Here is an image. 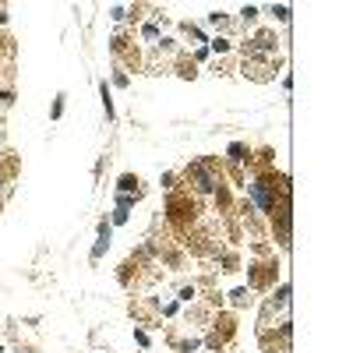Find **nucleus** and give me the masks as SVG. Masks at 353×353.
Returning <instances> with one entry per match:
<instances>
[{
    "mask_svg": "<svg viewBox=\"0 0 353 353\" xmlns=\"http://www.w3.org/2000/svg\"><path fill=\"white\" fill-rule=\"evenodd\" d=\"M110 50H113V57L124 64V71H141V53H138V46L124 36V32H117L113 36V43H110Z\"/></svg>",
    "mask_w": 353,
    "mask_h": 353,
    "instance_id": "nucleus-3",
    "label": "nucleus"
},
{
    "mask_svg": "<svg viewBox=\"0 0 353 353\" xmlns=\"http://www.w3.org/2000/svg\"><path fill=\"white\" fill-rule=\"evenodd\" d=\"M209 21H212V25H219V28H226V25H230V18H226L223 11H212V14H209Z\"/></svg>",
    "mask_w": 353,
    "mask_h": 353,
    "instance_id": "nucleus-12",
    "label": "nucleus"
},
{
    "mask_svg": "<svg viewBox=\"0 0 353 353\" xmlns=\"http://www.w3.org/2000/svg\"><path fill=\"white\" fill-rule=\"evenodd\" d=\"M230 301H233V307H251L254 297H251V290H248V286H237V290L230 293Z\"/></svg>",
    "mask_w": 353,
    "mask_h": 353,
    "instance_id": "nucleus-10",
    "label": "nucleus"
},
{
    "mask_svg": "<svg viewBox=\"0 0 353 353\" xmlns=\"http://www.w3.org/2000/svg\"><path fill=\"white\" fill-rule=\"evenodd\" d=\"M241 14H244V21H248V25H251V21H254V18H258V8H244V11H241Z\"/></svg>",
    "mask_w": 353,
    "mask_h": 353,
    "instance_id": "nucleus-14",
    "label": "nucleus"
},
{
    "mask_svg": "<svg viewBox=\"0 0 353 353\" xmlns=\"http://www.w3.org/2000/svg\"><path fill=\"white\" fill-rule=\"evenodd\" d=\"M212 50H216V53H226V50H230V39H212Z\"/></svg>",
    "mask_w": 353,
    "mask_h": 353,
    "instance_id": "nucleus-13",
    "label": "nucleus"
},
{
    "mask_svg": "<svg viewBox=\"0 0 353 353\" xmlns=\"http://www.w3.org/2000/svg\"><path fill=\"white\" fill-rule=\"evenodd\" d=\"M14 61V39L8 32H0V68H8Z\"/></svg>",
    "mask_w": 353,
    "mask_h": 353,
    "instance_id": "nucleus-8",
    "label": "nucleus"
},
{
    "mask_svg": "<svg viewBox=\"0 0 353 353\" xmlns=\"http://www.w3.org/2000/svg\"><path fill=\"white\" fill-rule=\"evenodd\" d=\"M194 68H198L194 57H181V61H176V74H181V78H194V74H198Z\"/></svg>",
    "mask_w": 353,
    "mask_h": 353,
    "instance_id": "nucleus-11",
    "label": "nucleus"
},
{
    "mask_svg": "<svg viewBox=\"0 0 353 353\" xmlns=\"http://www.w3.org/2000/svg\"><path fill=\"white\" fill-rule=\"evenodd\" d=\"M233 332H237V318L233 314H219V318H212V329H209V343L212 350H219V346H226L230 339H233Z\"/></svg>",
    "mask_w": 353,
    "mask_h": 353,
    "instance_id": "nucleus-5",
    "label": "nucleus"
},
{
    "mask_svg": "<svg viewBox=\"0 0 353 353\" xmlns=\"http://www.w3.org/2000/svg\"><path fill=\"white\" fill-rule=\"evenodd\" d=\"M138 184H141L138 176L124 173V176H121V184H117V188H121V194H128V198H131V191H134V198H141V188H138Z\"/></svg>",
    "mask_w": 353,
    "mask_h": 353,
    "instance_id": "nucleus-9",
    "label": "nucleus"
},
{
    "mask_svg": "<svg viewBox=\"0 0 353 353\" xmlns=\"http://www.w3.org/2000/svg\"><path fill=\"white\" fill-rule=\"evenodd\" d=\"M131 318L138 321V325H156V321L163 318V304L156 297H134L131 301Z\"/></svg>",
    "mask_w": 353,
    "mask_h": 353,
    "instance_id": "nucleus-4",
    "label": "nucleus"
},
{
    "mask_svg": "<svg viewBox=\"0 0 353 353\" xmlns=\"http://www.w3.org/2000/svg\"><path fill=\"white\" fill-rule=\"evenodd\" d=\"M18 166H21V159H18V152H0V188H8L14 176H18Z\"/></svg>",
    "mask_w": 353,
    "mask_h": 353,
    "instance_id": "nucleus-7",
    "label": "nucleus"
},
{
    "mask_svg": "<svg viewBox=\"0 0 353 353\" xmlns=\"http://www.w3.org/2000/svg\"><path fill=\"white\" fill-rule=\"evenodd\" d=\"M0 209H4V201H0Z\"/></svg>",
    "mask_w": 353,
    "mask_h": 353,
    "instance_id": "nucleus-15",
    "label": "nucleus"
},
{
    "mask_svg": "<svg viewBox=\"0 0 353 353\" xmlns=\"http://www.w3.org/2000/svg\"><path fill=\"white\" fill-rule=\"evenodd\" d=\"M261 350L265 353H290V325L283 321V325L272 329H261Z\"/></svg>",
    "mask_w": 353,
    "mask_h": 353,
    "instance_id": "nucleus-6",
    "label": "nucleus"
},
{
    "mask_svg": "<svg viewBox=\"0 0 353 353\" xmlns=\"http://www.w3.org/2000/svg\"><path fill=\"white\" fill-rule=\"evenodd\" d=\"M166 212H170V223L181 230V233H191V223L198 219V212H201V205H198V198H191L188 191H173L170 194V205H166Z\"/></svg>",
    "mask_w": 353,
    "mask_h": 353,
    "instance_id": "nucleus-1",
    "label": "nucleus"
},
{
    "mask_svg": "<svg viewBox=\"0 0 353 353\" xmlns=\"http://www.w3.org/2000/svg\"><path fill=\"white\" fill-rule=\"evenodd\" d=\"M276 276H279V261H254L248 269V290H272L276 286Z\"/></svg>",
    "mask_w": 353,
    "mask_h": 353,
    "instance_id": "nucleus-2",
    "label": "nucleus"
}]
</instances>
